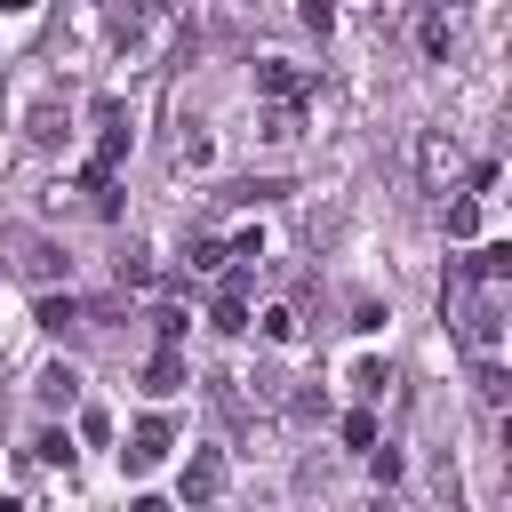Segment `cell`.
Listing matches in <instances>:
<instances>
[{
	"mask_svg": "<svg viewBox=\"0 0 512 512\" xmlns=\"http://www.w3.org/2000/svg\"><path fill=\"white\" fill-rule=\"evenodd\" d=\"M440 312H456V336L480 352V360H496V336H504V296L496 288H480V296H440Z\"/></svg>",
	"mask_w": 512,
	"mask_h": 512,
	"instance_id": "obj_1",
	"label": "cell"
},
{
	"mask_svg": "<svg viewBox=\"0 0 512 512\" xmlns=\"http://www.w3.org/2000/svg\"><path fill=\"white\" fill-rule=\"evenodd\" d=\"M256 96L296 112V104L312 96V72H304V64H288V56H264V64H256Z\"/></svg>",
	"mask_w": 512,
	"mask_h": 512,
	"instance_id": "obj_2",
	"label": "cell"
},
{
	"mask_svg": "<svg viewBox=\"0 0 512 512\" xmlns=\"http://www.w3.org/2000/svg\"><path fill=\"white\" fill-rule=\"evenodd\" d=\"M168 448H176V424H168V416H144V424L128 432V448H120V464H128V472H152V464H160Z\"/></svg>",
	"mask_w": 512,
	"mask_h": 512,
	"instance_id": "obj_3",
	"label": "cell"
},
{
	"mask_svg": "<svg viewBox=\"0 0 512 512\" xmlns=\"http://www.w3.org/2000/svg\"><path fill=\"white\" fill-rule=\"evenodd\" d=\"M176 488H184V504H216L224 496V448H192Z\"/></svg>",
	"mask_w": 512,
	"mask_h": 512,
	"instance_id": "obj_4",
	"label": "cell"
},
{
	"mask_svg": "<svg viewBox=\"0 0 512 512\" xmlns=\"http://www.w3.org/2000/svg\"><path fill=\"white\" fill-rule=\"evenodd\" d=\"M416 168H424V184H448V176H456V144H448L440 128H424V136H416Z\"/></svg>",
	"mask_w": 512,
	"mask_h": 512,
	"instance_id": "obj_5",
	"label": "cell"
},
{
	"mask_svg": "<svg viewBox=\"0 0 512 512\" xmlns=\"http://www.w3.org/2000/svg\"><path fill=\"white\" fill-rule=\"evenodd\" d=\"M32 392H40V408H72V400H80V368H72V360H48Z\"/></svg>",
	"mask_w": 512,
	"mask_h": 512,
	"instance_id": "obj_6",
	"label": "cell"
},
{
	"mask_svg": "<svg viewBox=\"0 0 512 512\" xmlns=\"http://www.w3.org/2000/svg\"><path fill=\"white\" fill-rule=\"evenodd\" d=\"M184 376H192V368H184V352H152V360H144V392H152V400L184 392Z\"/></svg>",
	"mask_w": 512,
	"mask_h": 512,
	"instance_id": "obj_7",
	"label": "cell"
},
{
	"mask_svg": "<svg viewBox=\"0 0 512 512\" xmlns=\"http://www.w3.org/2000/svg\"><path fill=\"white\" fill-rule=\"evenodd\" d=\"M504 272H512V240H488V248L472 256V280H480V288H504Z\"/></svg>",
	"mask_w": 512,
	"mask_h": 512,
	"instance_id": "obj_8",
	"label": "cell"
},
{
	"mask_svg": "<svg viewBox=\"0 0 512 512\" xmlns=\"http://www.w3.org/2000/svg\"><path fill=\"white\" fill-rule=\"evenodd\" d=\"M40 328H48V336L80 328V304H72V296H40Z\"/></svg>",
	"mask_w": 512,
	"mask_h": 512,
	"instance_id": "obj_9",
	"label": "cell"
},
{
	"mask_svg": "<svg viewBox=\"0 0 512 512\" xmlns=\"http://www.w3.org/2000/svg\"><path fill=\"white\" fill-rule=\"evenodd\" d=\"M472 384H480V400H488V408H504V392H512L504 360H480V368H472Z\"/></svg>",
	"mask_w": 512,
	"mask_h": 512,
	"instance_id": "obj_10",
	"label": "cell"
},
{
	"mask_svg": "<svg viewBox=\"0 0 512 512\" xmlns=\"http://www.w3.org/2000/svg\"><path fill=\"white\" fill-rule=\"evenodd\" d=\"M256 128H264V144H296V112H288V104H264Z\"/></svg>",
	"mask_w": 512,
	"mask_h": 512,
	"instance_id": "obj_11",
	"label": "cell"
},
{
	"mask_svg": "<svg viewBox=\"0 0 512 512\" xmlns=\"http://www.w3.org/2000/svg\"><path fill=\"white\" fill-rule=\"evenodd\" d=\"M144 280H152V256L128 240V248H120V288H144Z\"/></svg>",
	"mask_w": 512,
	"mask_h": 512,
	"instance_id": "obj_12",
	"label": "cell"
},
{
	"mask_svg": "<svg viewBox=\"0 0 512 512\" xmlns=\"http://www.w3.org/2000/svg\"><path fill=\"white\" fill-rule=\"evenodd\" d=\"M208 320H216L224 336H240V328H248V296H216V312H208Z\"/></svg>",
	"mask_w": 512,
	"mask_h": 512,
	"instance_id": "obj_13",
	"label": "cell"
},
{
	"mask_svg": "<svg viewBox=\"0 0 512 512\" xmlns=\"http://www.w3.org/2000/svg\"><path fill=\"white\" fill-rule=\"evenodd\" d=\"M152 328H160V352H176V336H184L192 320H184V304H160V312H152Z\"/></svg>",
	"mask_w": 512,
	"mask_h": 512,
	"instance_id": "obj_14",
	"label": "cell"
},
{
	"mask_svg": "<svg viewBox=\"0 0 512 512\" xmlns=\"http://www.w3.org/2000/svg\"><path fill=\"white\" fill-rule=\"evenodd\" d=\"M32 456H40V464H72V432H56V424H48V432L32 440Z\"/></svg>",
	"mask_w": 512,
	"mask_h": 512,
	"instance_id": "obj_15",
	"label": "cell"
},
{
	"mask_svg": "<svg viewBox=\"0 0 512 512\" xmlns=\"http://www.w3.org/2000/svg\"><path fill=\"white\" fill-rule=\"evenodd\" d=\"M64 136V112L56 104H32V144H56Z\"/></svg>",
	"mask_w": 512,
	"mask_h": 512,
	"instance_id": "obj_16",
	"label": "cell"
},
{
	"mask_svg": "<svg viewBox=\"0 0 512 512\" xmlns=\"http://www.w3.org/2000/svg\"><path fill=\"white\" fill-rule=\"evenodd\" d=\"M184 264H192V272H224V240H192Z\"/></svg>",
	"mask_w": 512,
	"mask_h": 512,
	"instance_id": "obj_17",
	"label": "cell"
},
{
	"mask_svg": "<svg viewBox=\"0 0 512 512\" xmlns=\"http://www.w3.org/2000/svg\"><path fill=\"white\" fill-rule=\"evenodd\" d=\"M264 336H272V344H296V312L272 304V312H264Z\"/></svg>",
	"mask_w": 512,
	"mask_h": 512,
	"instance_id": "obj_18",
	"label": "cell"
},
{
	"mask_svg": "<svg viewBox=\"0 0 512 512\" xmlns=\"http://www.w3.org/2000/svg\"><path fill=\"white\" fill-rule=\"evenodd\" d=\"M448 40H456L448 16H424V56H448Z\"/></svg>",
	"mask_w": 512,
	"mask_h": 512,
	"instance_id": "obj_19",
	"label": "cell"
},
{
	"mask_svg": "<svg viewBox=\"0 0 512 512\" xmlns=\"http://www.w3.org/2000/svg\"><path fill=\"white\" fill-rule=\"evenodd\" d=\"M344 440L352 448H376V416H344Z\"/></svg>",
	"mask_w": 512,
	"mask_h": 512,
	"instance_id": "obj_20",
	"label": "cell"
},
{
	"mask_svg": "<svg viewBox=\"0 0 512 512\" xmlns=\"http://www.w3.org/2000/svg\"><path fill=\"white\" fill-rule=\"evenodd\" d=\"M128 512H176V504H168V496H136Z\"/></svg>",
	"mask_w": 512,
	"mask_h": 512,
	"instance_id": "obj_21",
	"label": "cell"
}]
</instances>
